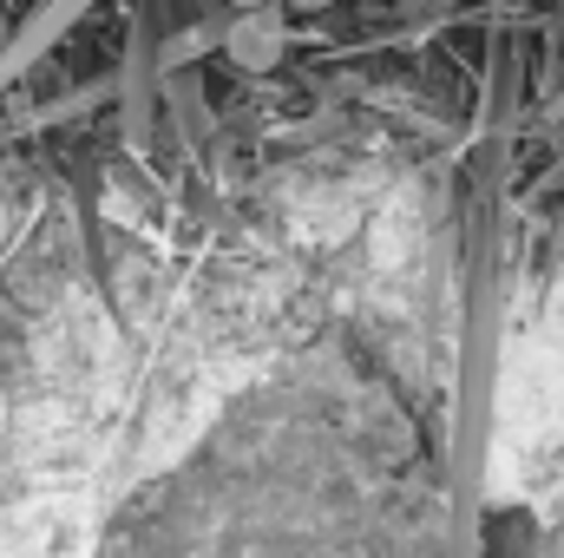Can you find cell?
<instances>
[{
  "instance_id": "1",
  "label": "cell",
  "mask_w": 564,
  "mask_h": 558,
  "mask_svg": "<svg viewBox=\"0 0 564 558\" xmlns=\"http://www.w3.org/2000/svg\"><path fill=\"white\" fill-rule=\"evenodd\" d=\"M224 53L237 73H276L282 53H289V26H282V0L270 7H243L230 26H224Z\"/></svg>"
},
{
  "instance_id": "2",
  "label": "cell",
  "mask_w": 564,
  "mask_h": 558,
  "mask_svg": "<svg viewBox=\"0 0 564 558\" xmlns=\"http://www.w3.org/2000/svg\"><path fill=\"white\" fill-rule=\"evenodd\" d=\"M282 7H302V13H322V7H335V0H282Z\"/></svg>"
},
{
  "instance_id": "3",
  "label": "cell",
  "mask_w": 564,
  "mask_h": 558,
  "mask_svg": "<svg viewBox=\"0 0 564 558\" xmlns=\"http://www.w3.org/2000/svg\"><path fill=\"white\" fill-rule=\"evenodd\" d=\"M243 7H270V0H230V13H243Z\"/></svg>"
}]
</instances>
